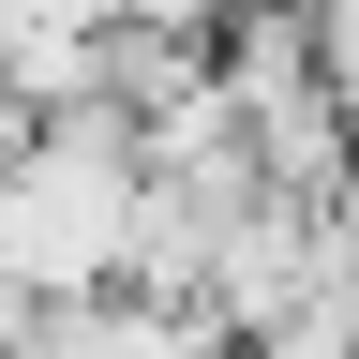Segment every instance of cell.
Masks as SVG:
<instances>
[{
	"label": "cell",
	"instance_id": "3",
	"mask_svg": "<svg viewBox=\"0 0 359 359\" xmlns=\"http://www.w3.org/2000/svg\"><path fill=\"white\" fill-rule=\"evenodd\" d=\"M15 359H240V344H210L195 314H165V299H135V285H90V299H45Z\"/></svg>",
	"mask_w": 359,
	"mask_h": 359
},
{
	"label": "cell",
	"instance_id": "5",
	"mask_svg": "<svg viewBox=\"0 0 359 359\" xmlns=\"http://www.w3.org/2000/svg\"><path fill=\"white\" fill-rule=\"evenodd\" d=\"M330 240H344V269H359V165L330 180Z\"/></svg>",
	"mask_w": 359,
	"mask_h": 359
},
{
	"label": "cell",
	"instance_id": "2",
	"mask_svg": "<svg viewBox=\"0 0 359 359\" xmlns=\"http://www.w3.org/2000/svg\"><path fill=\"white\" fill-rule=\"evenodd\" d=\"M195 90H210V30H180V15H90V90L75 105H120L150 135L165 105H195Z\"/></svg>",
	"mask_w": 359,
	"mask_h": 359
},
{
	"label": "cell",
	"instance_id": "1",
	"mask_svg": "<svg viewBox=\"0 0 359 359\" xmlns=\"http://www.w3.org/2000/svg\"><path fill=\"white\" fill-rule=\"evenodd\" d=\"M135 180H150V135H135L120 105H45L15 195H0V285H30V299L120 285V255H135Z\"/></svg>",
	"mask_w": 359,
	"mask_h": 359
},
{
	"label": "cell",
	"instance_id": "4",
	"mask_svg": "<svg viewBox=\"0 0 359 359\" xmlns=\"http://www.w3.org/2000/svg\"><path fill=\"white\" fill-rule=\"evenodd\" d=\"M240 359H359V269H330V285H314L299 314H269Z\"/></svg>",
	"mask_w": 359,
	"mask_h": 359
},
{
	"label": "cell",
	"instance_id": "6",
	"mask_svg": "<svg viewBox=\"0 0 359 359\" xmlns=\"http://www.w3.org/2000/svg\"><path fill=\"white\" fill-rule=\"evenodd\" d=\"M0 359H15V344H0Z\"/></svg>",
	"mask_w": 359,
	"mask_h": 359
}]
</instances>
